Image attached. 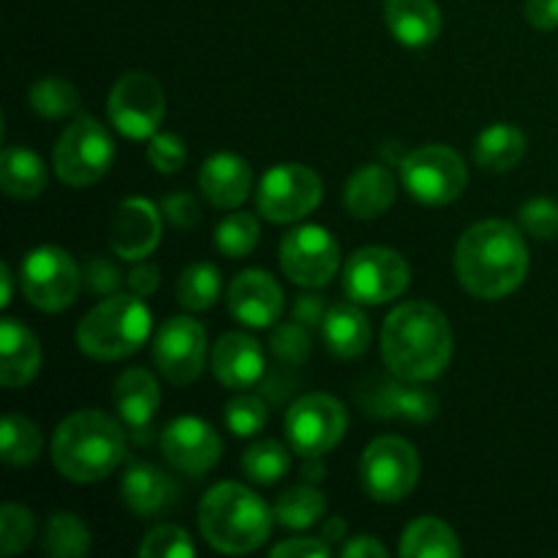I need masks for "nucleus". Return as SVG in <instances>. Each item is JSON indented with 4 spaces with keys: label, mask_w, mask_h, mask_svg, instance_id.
I'll list each match as a JSON object with an SVG mask.
<instances>
[{
    "label": "nucleus",
    "mask_w": 558,
    "mask_h": 558,
    "mask_svg": "<svg viewBox=\"0 0 558 558\" xmlns=\"http://www.w3.org/2000/svg\"><path fill=\"white\" fill-rule=\"evenodd\" d=\"M161 452L169 466L189 477H205L221 461L223 441L210 423L199 417H178L163 428Z\"/></svg>",
    "instance_id": "nucleus-16"
},
{
    "label": "nucleus",
    "mask_w": 558,
    "mask_h": 558,
    "mask_svg": "<svg viewBox=\"0 0 558 558\" xmlns=\"http://www.w3.org/2000/svg\"><path fill=\"white\" fill-rule=\"evenodd\" d=\"M0 185L11 199H36L47 189V167L31 147L5 145L0 161Z\"/></svg>",
    "instance_id": "nucleus-28"
},
{
    "label": "nucleus",
    "mask_w": 558,
    "mask_h": 558,
    "mask_svg": "<svg viewBox=\"0 0 558 558\" xmlns=\"http://www.w3.org/2000/svg\"><path fill=\"white\" fill-rule=\"evenodd\" d=\"M322 537H325L327 543H341V539L347 537V521H343V518H330V521L325 523Z\"/></svg>",
    "instance_id": "nucleus-52"
},
{
    "label": "nucleus",
    "mask_w": 558,
    "mask_h": 558,
    "mask_svg": "<svg viewBox=\"0 0 558 558\" xmlns=\"http://www.w3.org/2000/svg\"><path fill=\"white\" fill-rule=\"evenodd\" d=\"M349 425L347 407L327 392H308L287 412V439L298 456L322 458L336 450Z\"/></svg>",
    "instance_id": "nucleus-12"
},
{
    "label": "nucleus",
    "mask_w": 558,
    "mask_h": 558,
    "mask_svg": "<svg viewBox=\"0 0 558 558\" xmlns=\"http://www.w3.org/2000/svg\"><path fill=\"white\" fill-rule=\"evenodd\" d=\"M401 180L403 189L414 199L430 207H441L456 202L466 191L469 169L452 147L423 145L403 156Z\"/></svg>",
    "instance_id": "nucleus-9"
},
{
    "label": "nucleus",
    "mask_w": 558,
    "mask_h": 558,
    "mask_svg": "<svg viewBox=\"0 0 558 558\" xmlns=\"http://www.w3.org/2000/svg\"><path fill=\"white\" fill-rule=\"evenodd\" d=\"M276 510L240 483H218L202 496L199 529L213 550L227 556L254 554L270 539Z\"/></svg>",
    "instance_id": "nucleus-4"
},
{
    "label": "nucleus",
    "mask_w": 558,
    "mask_h": 558,
    "mask_svg": "<svg viewBox=\"0 0 558 558\" xmlns=\"http://www.w3.org/2000/svg\"><path fill=\"white\" fill-rule=\"evenodd\" d=\"M82 270L71 254L54 245H38L22 259L20 283L25 300L44 314H60L80 298Z\"/></svg>",
    "instance_id": "nucleus-8"
},
{
    "label": "nucleus",
    "mask_w": 558,
    "mask_h": 558,
    "mask_svg": "<svg viewBox=\"0 0 558 558\" xmlns=\"http://www.w3.org/2000/svg\"><path fill=\"white\" fill-rule=\"evenodd\" d=\"M213 376L229 390H248L265 376V349L254 336L227 332L210 352Z\"/></svg>",
    "instance_id": "nucleus-20"
},
{
    "label": "nucleus",
    "mask_w": 558,
    "mask_h": 558,
    "mask_svg": "<svg viewBox=\"0 0 558 558\" xmlns=\"http://www.w3.org/2000/svg\"><path fill=\"white\" fill-rule=\"evenodd\" d=\"M153 316L140 294H109L76 327V347L82 354L112 363L125 360L145 347Z\"/></svg>",
    "instance_id": "nucleus-5"
},
{
    "label": "nucleus",
    "mask_w": 558,
    "mask_h": 558,
    "mask_svg": "<svg viewBox=\"0 0 558 558\" xmlns=\"http://www.w3.org/2000/svg\"><path fill=\"white\" fill-rule=\"evenodd\" d=\"M114 142L109 131L90 114H76L52 150V167L60 183L71 189H87L112 169Z\"/></svg>",
    "instance_id": "nucleus-6"
},
{
    "label": "nucleus",
    "mask_w": 558,
    "mask_h": 558,
    "mask_svg": "<svg viewBox=\"0 0 558 558\" xmlns=\"http://www.w3.org/2000/svg\"><path fill=\"white\" fill-rule=\"evenodd\" d=\"M322 477H325V466L319 463V458H305L303 483H319Z\"/></svg>",
    "instance_id": "nucleus-53"
},
{
    "label": "nucleus",
    "mask_w": 558,
    "mask_h": 558,
    "mask_svg": "<svg viewBox=\"0 0 558 558\" xmlns=\"http://www.w3.org/2000/svg\"><path fill=\"white\" fill-rule=\"evenodd\" d=\"M396 194V178H392L390 169L381 167V163H365L347 180L343 207L357 221H376L390 210Z\"/></svg>",
    "instance_id": "nucleus-25"
},
{
    "label": "nucleus",
    "mask_w": 558,
    "mask_h": 558,
    "mask_svg": "<svg viewBox=\"0 0 558 558\" xmlns=\"http://www.w3.org/2000/svg\"><path fill=\"white\" fill-rule=\"evenodd\" d=\"M521 218L523 232H529L537 240H554L558 238V205L554 199H545V196H537V199H529L526 205L518 213Z\"/></svg>",
    "instance_id": "nucleus-41"
},
{
    "label": "nucleus",
    "mask_w": 558,
    "mask_h": 558,
    "mask_svg": "<svg viewBox=\"0 0 558 558\" xmlns=\"http://www.w3.org/2000/svg\"><path fill=\"white\" fill-rule=\"evenodd\" d=\"M82 278H85V287L90 289L98 298H109V294H118L120 283H123V272L118 270L109 256L96 254L85 262V270H82Z\"/></svg>",
    "instance_id": "nucleus-44"
},
{
    "label": "nucleus",
    "mask_w": 558,
    "mask_h": 558,
    "mask_svg": "<svg viewBox=\"0 0 558 558\" xmlns=\"http://www.w3.org/2000/svg\"><path fill=\"white\" fill-rule=\"evenodd\" d=\"M240 466L243 474L256 485H272L289 472L292 466V456H289V447H283L281 441L265 439L251 445L248 450L240 458Z\"/></svg>",
    "instance_id": "nucleus-35"
},
{
    "label": "nucleus",
    "mask_w": 558,
    "mask_h": 558,
    "mask_svg": "<svg viewBox=\"0 0 558 558\" xmlns=\"http://www.w3.org/2000/svg\"><path fill=\"white\" fill-rule=\"evenodd\" d=\"M330 554V543L319 537H292L270 550V556L276 558H327Z\"/></svg>",
    "instance_id": "nucleus-46"
},
{
    "label": "nucleus",
    "mask_w": 558,
    "mask_h": 558,
    "mask_svg": "<svg viewBox=\"0 0 558 558\" xmlns=\"http://www.w3.org/2000/svg\"><path fill=\"white\" fill-rule=\"evenodd\" d=\"M213 243L229 259H243L259 243V221L251 213H232L216 227Z\"/></svg>",
    "instance_id": "nucleus-37"
},
{
    "label": "nucleus",
    "mask_w": 558,
    "mask_h": 558,
    "mask_svg": "<svg viewBox=\"0 0 558 558\" xmlns=\"http://www.w3.org/2000/svg\"><path fill=\"white\" fill-rule=\"evenodd\" d=\"M526 156V134L512 123H494L474 140V163L485 172H510Z\"/></svg>",
    "instance_id": "nucleus-29"
},
{
    "label": "nucleus",
    "mask_w": 558,
    "mask_h": 558,
    "mask_svg": "<svg viewBox=\"0 0 558 558\" xmlns=\"http://www.w3.org/2000/svg\"><path fill=\"white\" fill-rule=\"evenodd\" d=\"M44 450V436L33 420L22 414H5L0 423V458L5 466H31Z\"/></svg>",
    "instance_id": "nucleus-31"
},
{
    "label": "nucleus",
    "mask_w": 558,
    "mask_h": 558,
    "mask_svg": "<svg viewBox=\"0 0 558 558\" xmlns=\"http://www.w3.org/2000/svg\"><path fill=\"white\" fill-rule=\"evenodd\" d=\"M167 112V96L156 76L129 71L112 85L107 98L109 123L125 140H150Z\"/></svg>",
    "instance_id": "nucleus-11"
},
{
    "label": "nucleus",
    "mask_w": 558,
    "mask_h": 558,
    "mask_svg": "<svg viewBox=\"0 0 558 558\" xmlns=\"http://www.w3.org/2000/svg\"><path fill=\"white\" fill-rule=\"evenodd\" d=\"M322 202V180L303 163L267 169L256 189V210L270 223H294L311 216Z\"/></svg>",
    "instance_id": "nucleus-13"
},
{
    "label": "nucleus",
    "mask_w": 558,
    "mask_h": 558,
    "mask_svg": "<svg viewBox=\"0 0 558 558\" xmlns=\"http://www.w3.org/2000/svg\"><path fill=\"white\" fill-rule=\"evenodd\" d=\"M161 213L153 202L142 196H131L114 207L109 218V248L120 259L142 262L161 243Z\"/></svg>",
    "instance_id": "nucleus-18"
},
{
    "label": "nucleus",
    "mask_w": 558,
    "mask_h": 558,
    "mask_svg": "<svg viewBox=\"0 0 558 558\" xmlns=\"http://www.w3.org/2000/svg\"><path fill=\"white\" fill-rule=\"evenodd\" d=\"M526 272L529 248L515 223L488 218L469 227L458 240L456 276L472 298H510L523 287Z\"/></svg>",
    "instance_id": "nucleus-1"
},
{
    "label": "nucleus",
    "mask_w": 558,
    "mask_h": 558,
    "mask_svg": "<svg viewBox=\"0 0 558 558\" xmlns=\"http://www.w3.org/2000/svg\"><path fill=\"white\" fill-rule=\"evenodd\" d=\"M158 283H161V270H158L156 265H150V262H140V265L129 272L131 292L140 294V298H150L158 289Z\"/></svg>",
    "instance_id": "nucleus-49"
},
{
    "label": "nucleus",
    "mask_w": 558,
    "mask_h": 558,
    "mask_svg": "<svg viewBox=\"0 0 558 558\" xmlns=\"http://www.w3.org/2000/svg\"><path fill=\"white\" fill-rule=\"evenodd\" d=\"M125 425L98 409L69 414L54 428L52 463L65 480L80 485L101 483L125 461Z\"/></svg>",
    "instance_id": "nucleus-3"
},
{
    "label": "nucleus",
    "mask_w": 558,
    "mask_h": 558,
    "mask_svg": "<svg viewBox=\"0 0 558 558\" xmlns=\"http://www.w3.org/2000/svg\"><path fill=\"white\" fill-rule=\"evenodd\" d=\"M0 281H3V294H0V308H9L11 300H14V276H11V267L0 265Z\"/></svg>",
    "instance_id": "nucleus-51"
},
{
    "label": "nucleus",
    "mask_w": 558,
    "mask_h": 558,
    "mask_svg": "<svg viewBox=\"0 0 558 558\" xmlns=\"http://www.w3.org/2000/svg\"><path fill=\"white\" fill-rule=\"evenodd\" d=\"M41 368V343L31 327L14 316L0 322V381L5 390H20L31 385Z\"/></svg>",
    "instance_id": "nucleus-24"
},
{
    "label": "nucleus",
    "mask_w": 558,
    "mask_h": 558,
    "mask_svg": "<svg viewBox=\"0 0 558 558\" xmlns=\"http://www.w3.org/2000/svg\"><path fill=\"white\" fill-rule=\"evenodd\" d=\"M229 314L245 327L265 330L283 314V289L267 270H243L227 292Z\"/></svg>",
    "instance_id": "nucleus-19"
},
{
    "label": "nucleus",
    "mask_w": 558,
    "mask_h": 558,
    "mask_svg": "<svg viewBox=\"0 0 558 558\" xmlns=\"http://www.w3.org/2000/svg\"><path fill=\"white\" fill-rule=\"evenodd\" d=\"M278 262L292 283L303 289H322L341 267V245L325 227L305 223L283 234Z\"/></svg>",
    "instance_id": "nucleus-14"
},
{
    "label": "nucleus",
    "mask_w": 558,
    "mask_h": 558,
    "mask_svg": "<svg viewBox=\"0 0 558 558\" xmlns=\"http://www.w3.org/2000/svg\"><path fill=\"white\" fill-rule=\"evenodd\" d=\"M272 510H276V521L281 523V526L300 532V529L314 526V523L325 515L327 499L322 490H316L314 485L305 483L283 490Z\"/></svg>",
    "instance_id": "nucleus-33"
},
{
    "label": "nucleus",
    "mask_w": 558,
    "mask_h": 558,
    "mask_svg": "<svg viewBox=\"0 0 558 558\" xmlns=\"http://www.w3.org/2000/svg\"><path fill=\"white\" fill-rule=\"evenodd\" d=\"M112 401L125 430L136 441H147V430H150L158 403H161V390H158L156 376L145 368L123 371L112 387Z\"/></svg>",
    "instance_id": "nucleus-21"
},
{
    "label": "nucleus",
    "mask_w": 558,
    "mask_h": 558,
    "mask_svg": "<svg viewBox=\"0 0 558 558\" xmlns=\"http://www.w3.org/2000/svg\"><path fill=\"white\" fill-rule=\"evenodd\" d=\"M36 537V518L22 505H3L0 510V554L5 558L22 554Z\"/></svg>",
    "instance_id": "nucleus-38"
},
{
    "label": "nucleus",
    "mask_w": 558,
    "mask_h": 558,
    "mask_svg": "<svg viewBox=\"0 0 558 558\" xmlns=\"http://www.w3.org/2000/svg\"><path fill=\"white\" fill-rule=\"evenodd\" d=\"M385 22L398 44L423 49L441 33V9L436 0H385Z\"/></svg>",
    "instance_id": "nucleus-26"
},
{
    "label": "nucleus",
    "mask_w": 558,
    "mask_h": 558,
    "mask_svg": "<svg viewBox=\"0 0 558 558\" xmlns=\"http://www.w3.org/2000/svg\"><path fill=\"white\" fill-rule=\"evenodd\" d=\"M461 550L458 534L434 515L412 521L401 537L403 558H456L461 556Z\"/></svg>",
    "instance_id": "nucleus-30"
},
{
    "label": "nucleus",
    "mask_w": 558,
    "mask_h": 558,
    "mask_svg": "<svg viewBox=\"0 0 558 558\" xmlns=\"http://www.w3.org/2000/svg\"><path fill=\"white\" fill-rule=\"evenodd\" d=\"M409 278V262L398 251L365 245L354 251L343 267V292L360 305H385L407 292Z\"/></svg>",
    "instance_id": "nucleus-10"
},
{
    "label": "nucleus",
    "mask_w": 558,
    "mask_h": 558,
    "mask_svg": "<svg viewBox=\"0 0 558 558\" xmlns=\"http://www.w3.org/2000/svg\"><path fill=\"white\" fill-rule=\"evenodd\" d=\"M41 550L52 558H82L90 554V529L74 512H54L44 529Z\"/></svg>",
    "instance_id": "nucleus-32"
},
{
    "label": "nucleus",
    "mask_w": 558,
    "mask_h": 558,
    "mask_svg": "<svg viewBox=\"0 0 558 558\" xmlns=\"http://www.w3.org/2000/svg\"><path fill=\"white\" fill-rule=\"evenodd\" d=\"M123 505L140 518H156L180 501V485L153 463H131L120 480Z\"/></svg>",
    "instance_id": "nucleus-22"
},
{
    "label": "nucleus",
    "mask_w": 558,
    "mask_h": 558,
    "mask_svg": "<svg viewBox=\"0 0 558 558\" xmlns=\"http://www.w3.org/2000/svg\"><path fill=\"white\" fill-rule=\"evenodd\" d=\"M526 22L537 31H556L558 27V0H526L523 5Z\"/></svg>",
    "instance_id": "nucleus-48"
},
{
    "label": "nucleus",
    "mask_w": 558,
    "mask_h": 558,
    "mask_svg": "<svg viewBox=\"0 0 558 558\" xmlns=\"http://www.w3.org/2000/svg\"><path fill=\"white\" fill-rule=\"evenodd\" d=\"M381 357L392 376L407 381H434L452 360V327L445 311L425 300L392 308L381 327Z\"/></svg>",
    "instance_id": "nucleus-2"
},
{
    "label": "nucleus",
    "mask_w": 558,
    "mask_h": 558,
    "mask_svg": "<svg viewBox=\"0 0 558 558\" xmlns=\"http://www.w3.org/2000/svg\"><path fill=\"white\" fill-rule=\"evenodd\" d=\"M223 420L227 428L240 439L256 436L267 423V403L256 396H238L227 403L223 409Z\"/></svg>",
    "instance_id": "nucleus-40"
},
{
    "label": "nucleus",
    "mask_w": 558,
    "mask_h": 558,
    "mask_svg": "<svg viewBox=\"0 0 558 558\" xmlns=\"http://www.w3.org/2000/svg\"><path fill=\"white\" fill-rule=\"evenodd\" d=\"M161 210L167 216V221L172 227H178L180 232H189V229H194L202 221V210L196 205V199L191 194H183V191L180 194H169L161 202Z\"/></svg>",
    "instance_id": "nucleus-45"
},
{
    "label": "nucleus",
    "mask_w": 558,
    "mask_h": 558,
    "mask_svg": "<svg viewBox=\"0 0 558 558\" xmlns=\"http://www.w3.org/2000/svg\"><path fill=\"white\" fill-rule=\"evenodd\" d=\"M27 104L38 118L63 120L80 109V90L63 76H44L31 87Z\"/></svg>",
    "instance_id": "nucleus-36"
},
{
    "label": "nucleus",
    "mask_w": 558,
    "mask_h": 558,
    "mask_svg": "<svg viewBox=\"0 0 558 558\" xmlns=\"http://www.w3.org/2000/svg\"><path fill=\"white\" fill-rule=\"evenodd\" d=\"M270 349L281 363L300 365L308 360L311 354V336L308 327H303L300 322H292V325H281L270 338Z\"/></svg>",
    "instance_id": "nucleus-42"
},
{
    "label": "nucleus",
    "mask_w": 558,
    "mask_h": 558,
    "mask_svg": "<svg viewBox=\"0 0 558 558\" xmlns=\"http://www.w3.org/2000/svg\"><path fill=\"white\" fill-rule=\"evenodd\" d=\"M254 185L248 161L234 153H213L199 169V189L213 207L234 210L243 205Z\"/></svg>",
    "instance_id": "nucleus-23"
},
{
    "label": "nucleus",
    "mask_w": 558,
    "mask_h": 558,
    "mask_svg": "<svg viewBox=\"0 0 558 558\" xmlns=\"http://www.w3.org/2000/svg\"><path fill=\"white\" fill-rule=\"evenodd\" d=\"M153 360L163 379L174 387H189L199 379L207 363V332L191 316L163 322L153 341Z\"/></svg>",
    "instance_id": "nucleus-15"
},
{
    "label": "nucleus",
    "mask_w": 558,
    "mask_h": 558,
    "mask_svg": "<svg viewBox=\"0 0 558 558\" xmlns=\"http://www.w3.org/2000/svg\"><path fill=\"white\" fill-rule=\"evenodd\" d=\"M221 298V270L210 262H196L189 265L178 278V303L185 311H199L213 308Z\"/></svg>",
    "instance_id": "nucleus-34"
},
{
    "label": "nucleus",
    "mask_w": 558,
    "mask_h": 558,
    "mask_svg": "<svg viewBox=\"0 0 558 558\" xmlns=\"http://www.w3.org/2000/svg\"><path fill=\"white\" fill-rule=\"evenodd\" d=\"M142 558H194L196 545L191 543V534L174 523H161L150 529L140 545Z\"/></svg>",
    "instance_id": "nucleus-39"
},
{
    "label": "nucleus",
    "mask_w": 558,
    "mask_h": 558,
    "mask_svg": "<svg viewBox=\"0 0 558 558\" xmlns=\"http://www.w3.org/2000/svg\"><path fill=\"white\" fill-rule=\"evenodd\" d=\"M147 161L156 172L174 174L189 161V147L178 134H156L150 136V145H147Z\"/></svg>",
    "instance_id": "nucleus-43"
},
{
    "label": "nucleus",
    "mask_w": 558,
    "mask_h": 558,
    "mask_svg": "<svg viewBox=\"0 0 558 558\" xmlns=\"http://www.w3.org/2000/svg\"><path fill=\"white\" fill-rule=\"evenodd\" d=\"M360 483L374 501L396 505L420 483V456L401 436H379L360 458Z\"/></svg>",
    "instance_id": "nucleus-7"
},
{
    "label": "nucleus",
    "mask_w": 558,
    "mask_h": 558,
    "mask_svg": "<svg viewBox=\"0 0 558 558\" xmlns=\"http://www.w3.org/2000/svg\"><path fill=\"white\" fill-rule=\"evenodd\" d=\"M371 336L374 330H371V322L360 303L349 300V303H336L327 308L325 322H322V338L336 357H363L371 347Z\"/></svg>",
    "instance_id": "nucleus-27"
},
{
    "label": "nucleus",
    "mask_w": 558,
    "mask_h": 558,
    "mask_svg": "<svg viewBox=\"0 0 558 558\" xmlns=\"http://www.w3.org/2000/svg\"><path fill=\"white\" fill-rule=\"evenodd\" d=\"M343 558H385L387 548L376 537H368V534H357V537L347 539L341 545Z\"/></svg>",
    "instance_id": "nucleus-50"
},
{
    "label": "nucleus",
    "mask_w": 558,
    "mask_h": 558,
    "mask_svg": "<svg viewBox=\"0 0 558 558\" xmlns=\"http://www.w3.org/2000/svg\"><path fill=\"white\" fill-rule=\"evenodd\" d=\"M360 407L365 414L381 420H409V423H430L439 412V398L425 390L423 381H407L401 376L374 379L360 390Z\"/></svg>",
    "instance_id": "nucleus-17"
},
{
    "label": "nucleus",
    "mask_w": 558,
    "mask_h": 558,
    "mask_svg": "<svg viewBox=\"0 0 558 558\" xmlns=\"http://www.w3.org/2000/svg\"><path fill=\"white\" fill-rule=\"evenodd\" d=\"M294 322H300L303 327H316L325 322L327 316V303L322 294H300L294 300V308H292Z\"/></svg>",
    "instance_id": "nucleus-47"
}]
</instances>
